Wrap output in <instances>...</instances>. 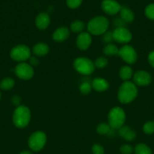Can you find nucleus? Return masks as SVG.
Returning a JSON list of instances; mask_svg holds the SVG:
<instances>
[{
	"label": "nucleus",
	"mask_w": 154,
	"mask_h": 154,
	"mask_svg": "<svg viewBox=\"0 0 154 154\" xmlns=\"http://www.w3.org/2000/svg\"><path fill=\"white\" fill-rule=\"evenodd\" d=\"M110 23L107 17L98 16L92 18L88 23L87 29L90 34L94 35H101L107 32Z\"/></svg>",
	"instance_id": "obj_2"
},
{
	"label": "nucleus",
	"mask_w": 154,
	"mask_h": 154,
	"mask_svg": "<svg viewBox=\"0 0 154 154\" xmlns=\"http://www.w3.org/2000/svg\"><path fill=\"white\" fill-rule=\"evenodd\" d=\"M85 28V23L82 21L80 20H75L70 24V29L73 32L78 33L82 32Z\"/></svg>",
	"instance_id": "obj_24"
},
{
	"label": "nucleus",
	"mask_w": 154,
	"mask_h": 154,
	"mask_svg": "<svg viewBox=\"0 0 154 154\" xmlns=\"http://www.w3.org/2000/svg\"><path fill=\"white\" fill-rule=\"evenodd\" d=\"M148 62L152 67L154 68V51H152L148 55Z\"/></svg>",
	"instance_id": "obj_35"
},
{
	"label": "nucleus",
	"mask_w": 154,
	"mask_h": 154,
	"mask_svg": "<svg viewBox=\"0 0 154 154\" xmlns=\"http://www.w3.org/2000/svg\"><path fill=\"white\" fill-rule=\"evenodd\" d=\"M119 150L122 154H131L134 149L129 144H123V145L121 146Z\"/></svg>",
	"instance_id": "obj_31"
},
{
	"label": "nucleus",
	"mask_w": 154,
	"mask_h": 154,
	"mask_svg": "<svg viewBox=\"0 0 154 154\" xmlns=\"http://www.w3.org/2000/svg\"><path fill=\"white\" fill-rule=\"evenodd\" d=\"M145 15L149 19L154 20V3L146 6L145 8Z\"/></svg>",
	"instance_id": "obj_29"
},
{
	"label": "nucleus",
	"mask_w": 154,
	"mask_h": 154,
	"mask_svg": "<svg viewBox=\"0 0 154 154\" xmlns=\"http://www.w3.org/2000/svg\"><path fill=\"white\" fill-rule=\"evenodd\" d=\"M103 41L107 44H110L113 41V32H106L103 35Z\"/></svg>",
	"instance_id": "obj_32"
},
{
	"label": "nucleus",
	"mask_w": 154,
	"mask_h": 154,
	"mask_svg": "<svg viewBox=\"0 0 154 154\" xmlns=\"http://www.w3.org/2000/svg\"><path fill=\"white\" fill-rule=\"evenodd\" d=\"M92 90V86L91 84H90L89 82H83L82 83L81 85L79 87V90L82 94H88L89 93H91Z\"/></svg>",
	"instance_id": "obj_27"
},
{
	"label": "nucleus",
	"mask_w": 154,
	"mask_h": 154,
	"mask_svg": "<svg viewBox=\"0 0 154 154\" xmlns=\"http://www.w3.org/2000/svg\"><path fill=\"white\" fill-rule=\"evenodd\" d=\"M137 86L130 81H125L119 87L117 97L122 104H128L136 99L137 96Z\"/></svg>",
	"instance_id": "obj_1"
},
{
	"label": "nucleus",
	"mask_w": 154,
	"mask_h": 154,
	"mask_svg": "<svg viewBox=\"0 0 154 154\" xmlns=\"http://www.w3.org/2000/svg\"><path fill=\"white\" fill-rule=\"evenodd\" d=\"M126 120L125 112L120 107H114L108 114V123L112 129H120L124 126Z\"/></svg>",
	"instance_id": "obj_4"
},
{
	"label": "nucleus",
	"mask_w": 154,
	"mask_h": 154,
	"mask_svg": "<svg viewBox=\"0 0 154 154\" xmlns=\"http://www.w3.org/2000/svg\"><path fill=\"white\" fill-rule=\"evenodd\" d=\"M122 6L116 0H104L101 3V8L104 13L109 15H115L120 11Z\"/></svg>",
	"instance_id": "obj_12"
},
{
	"label": "nucleus",
	"mask_w": 154,
	"mask_h": 154,
	"mask_svg": "<svg viewBox=\"0 0 154 154\" xmlns=\"http://www.w3.org/2000/svg\"><path fill=\"white\" fill-rule=\"evenodd\" d=\"M91 42L92 38L90 33L83 32L79 33V35L76 38L77 48L81 51H86L90 48Z\"/></svg>",
	"instance_id": "obj_13"
},
{
	"label": "nucleus",
	"mask_w": 154,
	"mask_h": 154,
	"mask_svg": "<svg viewBox=\"0 0 154 154\" xmlns=\"http://www.w3.org/2000/svg\"><path fill=\"white\" fill-rule=\"evenodd\" d=\"M119 76L121 79L125 81H128L133 76V70L129 66H124L119 69Z\"/></svg>",
	"instance_id": "obj_20"
},
{
	"label": "nucleus",
	"mask_w": 154,
	"mask_h": 154,
	"mask_svg": "<svg viewBox=\"0 0 154 154\" xmlns=\"http://www.w3.org/2000/svg\"><path fill=\"white\" fill-rule=\"evenodd\" d=\"M29 61H30V63L29 64L31 66H37L39 64V60H38V58L35 57H30V58L29 59Z\"/></svg>",
	"instance_id": "obj_34"
},
{
	"label": "nucleus",
	"mask_w": 154,
	"mask_h": 154,
	"mask_svg": "<svg viewBox=\"0 0 154 154\" xmlns=\"http://www.w3.org/2000/svg\"><path fill=\"white\" fill-rule=\"evenodd\" d=\"M14 73L17 77L22 80H30L34 75V69L29 63H20L14 69Z\"/></svg>",
	"instance_id": "obj_8"
},
{
	"label": "nucleus",
	"mask_w": 154,
	"mask_h": 154,
	"mask_svg": "<svg viewBox=\"0 0 154 154\" xmlns=\"http://www.w3.org/2000/svg\"><path fill=\"white\" fill-rule=\"evenodd\" d=\"M49 52V47L45 43H38L33 48V53L38 57H44Z\"/></svg>",
	"instance_id": "obj_18"
},
{
	"label": "nucleus",
	"mask_w": 154,
	"mask_h": 154,
	"mask_svg": "<svg viewBox=\"0 0 154 154\" xmlns=\"http://www.w3.org/2000/svg\"><path fill=\"white\" fill-rule=\"evenodd\" d=\"M119 49L114 44H107L104 48V54L107 56H116L119 54Z\"/></svg>",
	"instance_id": "obj_21"
},
{
	"label": "nucleus",
	"mask_w": 154,
	"mask_h": 154,
	"mask_svg": "<svg viewBox=\"0 0 154 154\" xmlns=\"http://www.w3.org/2000/svg\"><path fill=\"white\" fill-rule=\"evenodd\" d=\"M0 99H1V92H0Z\"/></svg>",
	"instance_id": "obj_38"
},
{
	"label": "nucleus",
	"mask_w": 154,
	"mask_h": 154,
	"mask_svg": "<svg viewBox=\"0 0 154 154\" xmlns=\"http://www.w3.org/2000/svg\"><path fill=\"white\" fill-rule=\"evenodd\" d=\"M14 81L11 78H5L0 82V88L3 90H9L14 86Z\"/></svg>",
	"instance_id": "obj_23"
},
{
	"label": "nucleus",
	"mask_w": 154,
	"mask_h": 154,
	"mask_svg": "<svg viewBox=\"0 0 154 154\" xmlns=\"http://www.w3.org/2000/svg\"><path fill=\"white\" fill-rule=\"evenodd\" d=\"M113 41L119 44H127L132 39L131 32L124 26L117 27L113 32Z\"/></svg>",
	"instance_id": "obj_10"
},
{
	"label": "nucleus",
	"mask_w": 154,
	"mask_h": 154,
	"mask_svg": "<svg viewBox=\"0 0 154 154\" xmlns=\"http://www.w3.org/2000/svg\"><path fill=\"white\" fill-rule=\"evenodd\" d=\"M92 153L93 154H104V149L100 144H95L92 147Z\"/></svg>",
	"instance_id": "obj_33"
},
{
	"label": "nucleus",
	"mask_w": 154,
	"mask_h": 154,
	"mask_svg": "<svg viewBox=\"0 0 154 154\" xmlns=\"http://www.w3.org/2000/svg\"><path fill=\"white\" fill-rule=\"evenodd\" d=\"M73 66L78 73L83 75H91L95 69V63L86 57H78L75 59Z\"/></svg>",
	"instance_id": "obj_5"
},
{
	"label": "nucleus",
	"mask_w": 154,
	"mask_h": 154,
	"mask_svg": "<svg viewBox=\"0 0 154 154\" xmlns=\"http://www.w3.org/2000/svg\"><path fill=\"white\" fill-rule=\"evenodd\" d=\"M10 57L13 60L20 63L27 61L31 57L30 48L24 45H19L14 47L10 52Z\"/></svg>",
	"instance_id": "obj_7"
},
{
	"label": "nucleus",
	"mask_w": 154,
	"mask_h": 154,
	"mask_svg": "<svg viewBox=\"0 0 154 154\" xmlns=\"http://www.w3.org/2000/svg\"><path fill=\"white\" fill-rule=\"evenodd\" d=\"M135 154H152V150L146 144L140 143L134 147Z\"/></svg>",
	"instance_id": "obj_22"
},
{
	"label": "nucleus",
	"mask_w": 154,
	"mask_h": 154,
	"mask_svg": "<svg viewBox=\"0 0 154 154\" xmlns=\"http://www.w3.org/2000/svg\"><path fill=\"white\" fill-rule=\"evenodd\" d=\"M20 154H33V153L30 151H29V150H24V151L21 152Z\"/></svg>",
	"instance_id": "obj_37"
},
{
	"label": "nucleus",
	"mask_w": 154,
	"mask_h": 154,
	"mask_svg": "<svg viewBox=\"0 0 154 154\" xmlns=\"http://www.w3.org/2000/svg\"><path fill=\"white\" fill-rule=\"evenodd\" d=\"M120 18L125 23H131L134 20V14L128 8L122 6L120 9Z\"/></svg>",
	"instance_id": "obj_19"
},
{
	"label": "nucleus",
	"mask_w": 154,
	"mask_h": 154,
	"mask_svg": "<svg viewBox=\"0 0 154 154\" xmlns=\"http://www.w3.org/2000/svg\"><path fill=\"white\" fill-rule=\"evenodd\" d=\"M108 64V60H107V58L105 57H98L95 62V66L96 68H98V69H104Z\"/></svg>",
	"instance_id": "obj_26"
},
{
	"label": "nucleus",
	"mask_w": 154,
	"mask_h": 154,
	"mask_svg": "<svg viewBox=\"0 0 154 154\" xmlns=\"http://www.w3.org/2000/svg\"><path fill=\"white\" fill-rule=\"evenodd\" d=\"M133 81L136 86L144 87L150 84L152 81V77L146 71H137L133 75Z\"/></svg>",
	"instance_id": "obj_11"
},
{
	"label": "nucleus",
	"mask_w": 154,
	"mask_h": 154,
	"mask_svg": "<svg viewBox=\"0 0 154 154\" xmlns=\"http://www.w3.org/2000/svg\"><path fill=\"white\" fill-rule=\"evenodd\" d=\"M47 141V136L45 132L37 131L32 134L28 140V146L35 152L40 151L45 147Z\"/></svg>",
	"instance_id": "obj_6"
},
{
	"label": "nucleus",
	"mask_w": 154,
	"mask_h": 154,
	"mask_svg": "<svg viewBox=\"0 0 154 154\" xmlns=\"http://www.w3.org/2000/svg\"><path fill=\"white\" fill-rule=\"evenodd\" d=\"M12 102L14 105H17V106H20V102H21V98L18 96H14L12 98Z\"/></svg>",
	"instance_id": "obj_36"
},
{
	"label": "nucleus",
	"mask_w": 154,
	"mask_h": 154,
	"mask_svg": "<svg viewBox=\"0 0 154 154\" xmlns=\"http://www.w3.org/2000/svg\"><path fill=\"white\" fill-rule=\"evenodd\" d=\"M82 0H66V5L69 8L75 9L81 5Z\"/></svg>",
	"instance_id": "obj_30"
},
{
	"label": "nucleus",
	"mask_w": 154,
	"mask_h": 154,
	"mask_svg": "<svg viewBox=\"0 0 154 154\" xmlns=\"http://www.w3.org/2000/svg\"><path fill=\"white\" fill-rule=\"evenodd\" d=\"M121 58L128 64H134L137 60V54L134 48L130 45H124L119 49V54Z\"/></svg>",
	"instance_id": "obj_9"
},
{
	"label": "nucleus",
	"mask_w": 154,
	"mask_h": 154,
	"mask_svg": "<svg viewBox=\"0 0 154 154\" xmlns=\"http://www.w3.org/2000/svg\"><path fill=\"white\" fill-rule=\"evenodd\" d=\"M143 130L144 133L150 135L154 132V122L149 121L145 123L143 126Z\"/></svg>",
	"instance_id": "obj_28"
},
{
	"label": "nucleus",
	"mask_w": 154,
	"mask_h": 154,
	"mask_svg": "<svg viewBox=\"0 0 154 154\" xmlns=\"http://www.w3.org/2000/svg\"><path fill=\"white\" fill-rule=\"evenodd\" d=\"M119 135L126 141H131L136 138V132L128 126H123L119 129Z\"/></svg>",
	"instance_id": "obj_17"
},
{
	"label": "nucleus",
	"mask_w": 154,
	"mask_h": 154,
	"mask_svg": "<svg viewBox=\"0 0 154 154\" xmlns=\"http://www.w3.org/2000/svg\"><path fill=\"white\" fill-rule=\"evenodd\" d=\"M31 118V113L25 105L17 107L13 114V123L16 127L23 129L28 126Z\"/></svg>",
	"instance_id": "obj_3"
},
{
	"label": "nucleus",
	"mask_w": 154,
	"mask_h": 154,
	"mask_svg": "<svg viewBox=\"0 0 154 154\" xmlns=\"http://www.w3.org/2000/svg\"><path fill=\"white\" fill-rule=\"evenodd\" d=\"M69 36V29L65 26H61L57 28L54 32L52 35V38L55 42H63L66 41Z\"/></svg>",
	"instance_id": "obj_15"
},
{
	"label": "nucleus",
	"mask_w": 154,
	"mask_h": 154,
	"mask_svg": "<svg viewBox=\"0 0 154 154\" xmlns=\"http://www.w3.org/2000/svg\"><path fill=\"white\" fill-rule=\"evenodd\" d=\"M111 129L112 128L110 127L109 123H102L97 126V132L100 135H107L110 133Z\"/></svg>",
	"instance_id": "obj_25"
},
{
	"label": "nucleus",
	"mask_w": 154,
	"mask_h": 154,
	"mask_svg": "<svg viewBox=\"0 0 154 154\" xmlns=\"http://www.w3.org/2000/svg\"><path fill=\"white\" fill-rule=\"evenodd\" d=\"M92 89L98 92L107 91L110 87V84L106 79L102 78H97L92 81Z\"/></svg>",
	"instance_id": "obj_16"
},
{
	"label": "nucleus",
	"mask_w": 154,
	"mask_h": 154,
	"mask_svg": "<svg viewBox=\"0 0 154 154\" xmlns=\"http://www.w3.org/2000/svg\"><path fill=\"white\" fill-rule=\"evenodd\" d=\"M50 22H51V19H50L49 15L45 12L39 14L36 18V27L41 30H44L48 28Z\"/></svg>",
	"instance_id": "obj_14"
}]
</instances>
